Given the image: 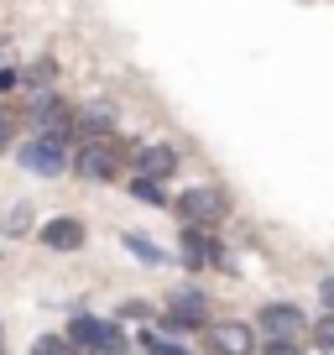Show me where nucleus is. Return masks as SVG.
Segmentation results:
<instances>
[{
    "label": "nucleus",
    "instance_id": "2eb2a0df",
    "mask_svg": "<svg viewBox=\"0 0 334 355\" xmlns=\"http://www.w3.org/2000/svg\"><path fill=\"white\" fill-rule=\"evenodd\" d=\"M68 350H73V345H68V340H58V334H42V340L32 345V355H68Z\"/></svg>",
    "mask_w": 334,
    "mask_h": 355
},
{
    "label": "nucleus",
    "instance_id": "9b49d317",
    "mask_svg": "<svg viewBox=\"0 0 334 355\" xmlns=\"http://www.w3.org/2000/svg\"><path fill=\"white\" fill-rule=\"evenodd\" d=\"M73 125L84 136H110L115 131V110H110V105H84V110L73 115Z\"/></svg>",
    "mask_w": 334,
    "mask_h": 355
},
{
    "label": "nucleus",
    "instance_id": "f257e3e1",
    "mask_svg": "<svg viewBox=\"0 0 334 355\" xmlns=\"http://www.w3.org/2000/svg\"><path fill=\"white\" fill-rule=\"evenodd\" d=\"M73 173L89 178V183H110L115 173H121V152H115L110 136H84L73 152Z\"/></svg>",
    "mask_w": 334,
    "mask_h": 355
},
{
    "label": "nucleus",
    "instance_id": "7ed1b4c3",
    "mask_svg": "<svg viewBox=\"0 0 334 355\" xmlns=\"http://www.w3.org/2000/svg\"><path fill=\"white\" fill-rule=\"evenodd\" d=\"M256 329L267 334V340H308V313L298 309V303H267V309L256 313Z\"/></svg>",
    "mask_w": 334,
    "mask_h": 355
},
{
    "label": "nucleus",
    "instance_id": "f8f14e48",
    "mask_svg": "<svg viewBox=\"0 0 334 355\" xmlns=\"http://www.w3.org/2000/svg\"><path fill=\"white\" fill-rule=\"evenodd\" d=\"M121 245H125V251H131L141 266H162V261H167V256L157 251V245L146 241V235H136V230H125V235H121Z\"/></svg>",
    "mask_w": 334,
    "mask_h": 355
},
{
    "label": "nucleus",
    "instance_id": "5701e85b",
    "mask_svg": "<svg viewBox=\"0 0 334 355\" xmlns=\"http://www.w3.org/2000/svg\"><path fill=\"white\" fill-rule=\"evenodd\" d=\"M0 355H11V350H6V329H0Z\"/></svg>",
    "mask_w": 334,
    "mask_h": 355
},
{
    "label": "nucleus",
    "instance_id": "6e6552de",
    "mask_svg": "<svg viewBox=\"0 0 334 355\" xmlns=\"http://www.w3.org/2000/svg\"><path fill=\"white\" fill-rule=\"evenodd\" d=\"M115 340H125V334L115 329L110 319H89V313H78V319L68 324V345H73V350H100V345H115Z\"/></svg>",
    "mask_w": 334,
    "mask_h": 355
},
{
    "label": "nucleus",
    "instance_id": "4be33fe9",
    "mask_svg": "<svg viewBox=\"0 0 334 355\" xmlns=\"http://www.w3.org/2000/svg\"><path fill=\"white\" fill-rule=\"evenodd\" d=\"M89 355H131V350H125V340H115V345H100V350H89Z\"/></svg>",
    "mask_w": 334,
    "mask_h": 355
},
{
    "label": "nucleus",
    "instance_id": "20e7f679",
    "mask_svg": "<svg viewBox=\"0 0 334 355\" xmlns=\"http://www.w3.org/2000/svg\"><path fill=\"white\" fill-rule=\"evenodd\" d=\"M173 209L183 214V225H214V220H225V209H230V199H225L220 189H188V193H178V204Z\"/></svg>",
    "mask_w": 334,
    "mask_h": 355
},
{
    "label": "nucleus",
    "instance_id": "1a4fd4ad",
    "mask_svg": "<svg viewBox=\"0 0 334 355\" xmlns=\"http://www.w3.org/2000/svg\"><path fill=\"white\" fill-rule=\"evenodd\" d=\"M209 350L214 355H251L256 350V334H251V324H240V319L209 324Z\"/></svg>",
    "mask_w": 334,
    "mask_h": 355
},
{
    "label": "nucleus",
    "instance_id": "412c9836",
    "mask_svg": "<svg viewBox=\"0 0 334 355\" xmlns=\"http://www.w3.org/2000/svg\"><path fill=\"white\" fill-rule=\"evenodd\" d=\"M319 298H324V309L334 313V277H324V282H319Z\"/></svg>",
    "mask_w": 334,
    "mask_h": 355
},
{
    "label": "nucleus",
    "instance_id": "4468645a",
    "mask_svg": "<svg viewBox=\"0 0 334 355\" xmlns=\"http://www.w3.org/2000/svg\"><path fill=\"white\" fill-rule=\"evenodd\" d=\"M131 193H136V199H146V204H167V193H162L157 178H131Z\"/></svg>",
    "mask_w": 334,
    "mask_h": 355
},
{
    "label": "nucleus",
    "instance_id": "f3484780",
    "mask_svg": "<svg viewBox=\"0 0 334 355\" xmlns=\"http://www.w3.org/2000/svg\"><path fill=\"white\" fill-rule=\"evenodd\" d=\"M308 334H313V345H329V350H334V313H324V319L313 324Z\"/></svg>",
    "mask_w": 334,
    "mask_h": 355
},
{
    "label": "nucleus",
    "instance_id": "9d476101",
    "mask_svg": "<svg viewBox=\"0 0 334 355\" xmlns=\"http://www.w3.org/2000/svg\"><path fill=\"white\" fill-rule=\"evenodd\" d=\"M131 162H136V178H157V183L178 173V152H173L167 141H146V146H136Z\"/></svg>",
    "mask_w": 334,
    "mask_h": 355
},
{
    "label": "nucleus",
    "instance_id": "6ab92c4d",
    "mask_svg": "<svg viewBox=\"0 0 334 355\" xmlns=\"http://www.w3.org/2000/svg\"><path fill=\"white\" fill-rule=\"evenodd\" d=\"M11 136H16V125H11V115L0 110V152H11Z\"/></svg>",
    "mask_w": 334,
    "mask_h": 355
},
{
    "label": "nucleus",
    "instance_id": "dca6fc26",
    "mask_svg": "<svg viewBox=\"0 0 334 355\" xmlns=\"http://www.w3.org/2000/svg\"><path fill=\"white\" fill-rule=\"evenodd\" d=\"M141 345H146V355H188L183 345H167V340H157V334H146V329H141Z\"/></svg>",
    "mask_w": 334,
    "mask_h": 355
},
{
    "label": "nucleus",
    "instance_id": "aec40b11",
    "mask_svg": "<svg viewBox=\"0 0 334 355\" xmlns=\"http://www.w3.org/2000/svg\"><path fill=\"white\" fill-rule=\"evenodd\" d=\"M267 355H303L292 340H267Z\"/></svg>",
    "mask_w": 334,
    "mask_h": 355
},
{
    "label": "nucleus",
    "instance_id": "f03ea898",
    "mask_svg": "<svg viewBox=\"0 0 334 355\" xmlns=\"http://www.w3.org/2000/svg\"><path fill=\"white\" fill-rule=\"evenodd\" d=\"M16 162L26 167V173H37V178H58V173H68V141H53V136H32V141L16 152Z\"/></svg>",
    "mask_w": 334,
    "mask_h": 355
},
{
    "label": "nucleus",
    "instance_id": "39448f33",
    "mask_svg": "<svg viewBox=\"0 0 334 355\" xmlns=\"http://www.w3.org/2000/svg\"><path fill=\"white\" fill-rule=\"evenodd\" d=\"M199 324H209V298L193 288L183 293H167V329L183 334V329H199Z\"/></svg>",
    "mask_w": 334,
    "mask_h": 355
},
{
    "label": "nucleus",
    "instance_id": "423d86ee",
    "mask_svg": "<svg viewBox=\"0 0 334 355\" xmlns=\"http://www.w3.org/2000/svg\"><path fill=\"white\" fill-rule=\"evenodd\" d=\"M37 241H42V251H84V241H89V230H84V220H73V214H58V220H42V230H37Z\"/></svg>",
    "mask_w": 334,
    "mask_h": 355
},
{
    "label": "nucleus",
    "instance_id": "a211bd4d",
    "mask_svg": "<svg viewBox=\"0 0 334 355\" xmlns=\"http://www.w3.org/2000/svg\"><path fill=\"white\" fill-rule=\"evenodd\" d=\"M16 89H21V68L0 63V94H16Z\"/></svg>",
    "mask_w": 334,
    "mask_h": 355
},
{
    "label": "nucleus",
    "instance_id": "ddd939ff",
    "mask_svg": "<svg viewBox=\"0 0 334 355\" xmlns=\"http://www.w3.org/2000/svg\"><path fill=\"white\" fill-rule=\"evenodd\" d=\"M0 230H6V235H26V230H32V204H11V214H6Z\"/></svg>",
    "mask_w": 334,
    "mask_h": 355
},
{
    "label": "nucleus",
    "instance_id": "0eeeda50",
    "mask_svg": "<svg viewBox=\"0 0 334 355\" xmlns=\"http://www.w3.org/2000/svg\"><path fill=\"white\" fill-rule=\"evenodd\" d=\"M183 266H225L220 256V241L209 235V225H183Z\"/></svg>",
    "mask_w": 334,
    "mask_h": 355
},
{
    "label": "nucleus",
    "instance_id": "b1692460",
    "mask_svg": "<svg viewBox=\"0 0 334 355\" xmlns=\"http://www.w3.org/2000/svg\"><path fill=\"white\" fill-rule=\"evenodd\" d=\"M0 256H6V251H0Z\"/></svg>",
    "mask_w": 334,
    "mask_h": 355
}]
</instances>
